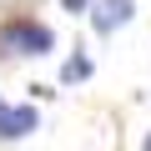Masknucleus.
<instances>
[{
  "mask_svg": "<svg viewBox=\"0 0 151 151\" xmlns=\"http://www.w3.org/2000/svg\"><path fill=\"white\" fill-rule=\"evenodd\" d=\"M146 151H151V136H146Z\"/></svg>",
  "mask_w": 151,
  "mask_h": 151,
  "instance_id": "nucleus-6",
  "label": "nucleus"
},
{
  "mask_svg": "<svg viewBox=\"0 0 151 151\" xmlns=\"http://www.w3.org/2000/svg\"><path fill=\"white\" fill-rule=\"evenodd\" d=\"M25 131H35V111H30V106H5V101H0V136L15 141V136H25Z\"/></svg>",
  "mask_w": 151,
  "mask_h": 151,
  "instance_id": "nucleus-3",
  "label": "nucleus"
},
{
  "mask_svg": "<svg viewBox=\"0 0 151 151\" xmlns=\"http://www.w3.org/2000/svg\"><path fill=\"white\" fill-rule=\"evenodd\" d=\"M131 20V0H96V10H91V25L101 30V35H111L116 25H126Z\"/></svg>",
  "mask_w": 151,
  "mask_h": 151,
  "instance_id": "nucleus-2",
  "label": "nucleus"
},
{
  "mask_svg": "<svg viewBox=\"0 0 151 151\" xmlns=\"http://www.w3.org/2000/svg\"><path fill=\"white\" fill-rule=\"evenodd\" d=\"M86 76H91V60H86V55H70V60H65V70H60V81H70V86H76V81H86Z\"/></svg>",
  "mask_w": 151,
  "mask_h": 151,
  "instance_id": "nucleus-4",
  "label": "nucleus"
},
{
  "mask_svg": "<svg viewBox=\"0 0 151 151\" xmlns=\"http://www.w3.org/2000/svg\"><path fill=\"white\" fill-rule=\"evenodd\" d=\"M0 50H5V55H45L50 50V30L45 25H5V30H0Z\"/></svg>",
  "mask_w": 151,
  "mask_h": 151,
  "instance_id": "nucleus-1",
  "label": "nucleus"
},
{
  "mask_svg": "<svg viewBox=\"0 0 151 151\" xmlns=\"http://www.w3.org/2000/svg\"><path fill=\"white\" fill-rule=\"evenodd\" d=\"M86 5H91V0H65V10H70V15H81Z\"/></svg>",
  "mask_w": 151,
  "mask_h": 151,
  "instance_id": "nucleus-5",
  "label": "nucleus"
}]
</instances>
